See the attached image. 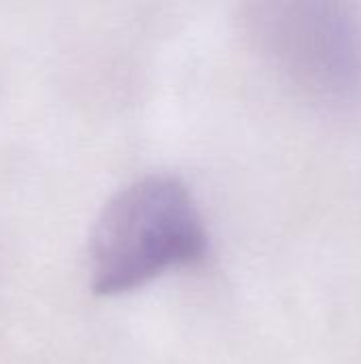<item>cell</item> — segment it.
<instances>
[{"instance_id":"7a4b0ae2","label":"cell","mask_w":361,"mask_h":364,"mask_svg":"<svg viewBox=\"0 0 361 364\" xmlns=\"http://www.w3.org/2000/svg\"><path fill=\"white\" fill-rule=\"evenodd\" d=\"M245 28L257 53L313 102L349 105L361 96V15L343 2H262Z\"/></svg>"},{"instance_id":"6da1fadb","label":"cell","mask_w":361,"mask_h":364,"mask_svg":"<svg viewBox=\"0 0 361 364\" xmlns=\"http://www.w3.org/2000/svg\"><path fill=\"white\" fill-rule=\"evenodd\" d=\"M209 232L189 188L172 175H147L119 190L89 237V277L98 294L136 290L170 271L200 264Z\"/></svg>"}]
</instances>
